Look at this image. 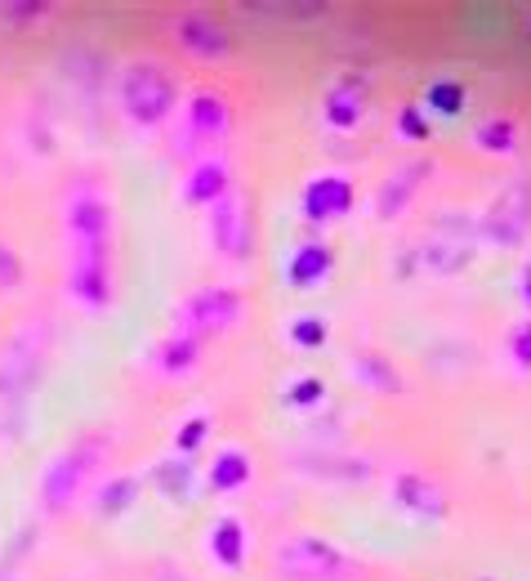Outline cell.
I'll use <instances>...</instances> for the list:
<instances>
[{
	"mask_svg": "<svg viewBox=\"0 0 531 581\" xmlns=\"http://www.w3.org/2000/svg\"><path fill=\"white\" fill-rule=\"evenodd\" d=\"M179 103V90H174V77L152 58H139L129 63L121 72V112L135 121V125H161L170 121Z\"/></svg>",
	"mask_w": 531,
	"mask_h": 581,
	"instance_id": "obj_1",
	"label": "cell"
},
{
	"mask_svg": "<svg viewBox=\"0 0 531 581\" xmlns=\"http://www.w3.org/2000/svg\"><path fill=\"white\" fill-rule=\"evenodd\" d=\"M273 568L286 581H358L362 577V568L344 550H336L330 541H317V537H291V541H282Z\"/></svg>",
	"mask_w": 531,
	"mask_h": 581,
	"instance_id": "obj_2",
	"label": "cell"
},
{
	"mask_svg": "<svg viewBox=\"0 0 531 581\" xmlns=\"http://www.w3.org/2000/svg\"><path fill=\"white\" fill-rule=\"evenodd\" d=\"M241 313V295L233 287H206L192 300H183V309L174 313V336H188L196 345H206L211 336H224Z\"/></svg>",
	"mask_w": 531,
	"mask_h": 581,
	"instance_id": "obj_3",
	"label": "cell"
},
{
	"mask_svg": "<svg viewBox=\"0 0 531 581\" xmlns=\"http://www.w3.org/2000/svg\"><path fill=\"white\" fill-rule=\"evenodd\" d=\"M527 233H531V183L518 179V183H509V188L500 192V198L483 211V220H478V237L492 242V246L513 250V246L527 242Z\"/></svg>",
	"mask_w": 531,
	"mask_h": 581,
	"instance_id": "obj_4",
	"label": "cell"
},
{
	"mask_svg": "<svg viewBox=\"0 0 531 581\" xmlns=\"http://www.w3.org/2000/svg\"><path fill=\"white\" fill-rule=\"evenodd\" d=\"M68 287L81 304L103 309L112 300V273H108V242H77V265L68 273Z\"/></svg>",
	"mask_w": 531,
	"mask_h": 581,
	"instance_id": "obj_5",
	"label": "cell"
},
{
	"mask_svg": "<svg viewBox=\"0 0 531 581\" xmlns=\"http://www.w3.org/2000/svg\"><path fill=\"white\" fill-rule=\"evenodd\" d=\"M353 202H358V192H353V183H349L344 175H317V179H308L304 192H300V211H304L308 224L344 220V215L353 211Z\"/></svg>",
	"mask_w": 531,
	"mask_h": 581,
	"instance_id": "obj_6",
	"label": "cell"
},
{
	"mask_svg": "<svg viewBox=\"0 0 531 581\" xmlns=\"http://www.w3.org/2000/svg\"><path fill=\"white\" fill-rule=\"evenodd\" d=\"M99 457H103V443L94 438V443H81V447H72L68 457H58V466L49 470V479H45V505L49 510H63L77 492H81V483H86V474L99 466Z\"/></svg>",
	"mask_w": 531,
	"mask_h": 581,
	"instance_id": "obj_7",
	"label": "cell"
},
{
	"mask_svg": "<svg viewBox=\"0 0 531 581\" xmlns=\"http://www.w3.org/2000/svg\"><path fill=\"white\" fill-rule=\"evenodd\" d=\"M211 242H215V250L228 255V260H246V255L255 250L250 215H246V206L233 198V192H228L224 202L211 206Z\"/></svg>",
	"mask_w": 531,
	"mask_h": 581,
	"instance_id": "obj_8",
	"label": "cell"
},
{
	"mask_svg": "<svg viewBox=\"0 0 531 581\" xmlns=\"http://www.w3.org/2000/svg\"><path fill=\"white\" fill-rule=\"evenodd\" d=\"M321 116L330 131H358V121L366 116V77L344 72L336 86L321 94Z\"/></svg>",
	"mask_w": 531,
	"mask_h": 581,
	"instance_id": "obj_9",
	"label": "cell"
},
{
	"mask_svg": "<svg viewBox=\"0 0 531 581\" xmlns=\"http://www.w3.org/2000/svg\"><path fill=\"white\" fill-rule=\"evenodd\" d=\"M174 36H179V45H183L192 58H224L228 45H233L228 32H224V23H215V19L202 14V10H188V14L179 19Z\"/></svg>",
	"mask_w": 531,
	"mask_h": 581,
	"instance_id": "obj_10",
	"label": "cell"
},
{
	"mask_svg": "<svg viewBox=\"0 0 531 581\" xmlns=\"http://www.w3.org/2000/svg\"><path fill=\"white\" fill-rule=\"evenodd\" d=\"M393 501L403 505L407 514H416V519H442L447 514V492L433 483V479H425V474H397L393 479Z\"/></svg>",
	"mask_w": 531,
	"mask_h": 581,
	"instance_id": "obj_11",
	"label": "cell"
},
{
	"mask_svg": "<svg viewBox=\"0 0 531 581\" xmlns=\"http://www.w3.org/2000/svg\"><path fill=\"white\" fill-rule=\"evenodd\" d=\"M233 192V170H228V161H219V157H202L192 170H188V183H183V198L192 202V206H215V202H224Z\"/></svg>",
	"mask_w": 531,
	"mask_h": 581,
	"instance_id": "obj_12",
	"label": "cell"
},
{
	"mask_svg": "<svg viewBox=\"0 0 531 581\" xmlns=\"http://www.w3.org/2000/svg\"><path fill=\"white\" fill-rule=\"evenodd\" d=\"M433 175V161L425 157V161H416V166H407L403 175H393V179H384L380 183V192H375V215L380 220H397L407 206H411V198H416V188L425 183Z\"/></svg>",
	"mask_w": 531,
	"mask_h": 581,
	"instance_id": "obj_13",
	"label": "cell"
},
{
	"mask_svg": "<svg viewBox=\"0 0 531 581\" xmlns=\"http://www.w3.org/2000/svg\"><path fill=\"white\" fill-rule=\"evenodd\" d=\"M183 121H188V135H192V139H224L233 112H228V103H224L219 94L206 90V94H192V99H188Z\"/></svg>",
	"mask_w": 531,
	"mask_h": 581,
	"instance_id": "obj_14",
	"label": "cell"
},
{
	"mask_svg": "<svg viewBox=\"0 0 531 581\" xmlns=\"http://www.w3.org/2000/svg\"><path fill=\"white\" fill-rule=\"evenodd\" d=\"M330 269H336V250H330L326 242H304L286 265V282L308 291V287H321L330 278Z\"/></svg>",
	"mask_w": 531,
	"mask_h": 581,
	"instance_id": "obj_15",
	"label": "cell"
},
{
	"mask_svg": "<svg viewBox=\"0 0 531 581\" xmlns=\"http://www.w3.org/2000/svg\"><path fill=\"white\" fill-rule=\"evenodd\" d=\"M420 260H425V269H433V273H460V269H470V260H474V237H470V233H464V237L438 233V237L425 242Z\"/></svg>",
	"mask_w": 531,
	"mask_h": 581,
	"instance_id": "obj_16",
	"label": "cell"
},
{
	"mask_svg": "<svg viewBox=\"0 0 531 581\" xmlns=\"http://www.w3.org/2000/svg\"><path fill=\"white\" fill-rule=\"evenodd\" d=\"M246 483H250V457H246V451H219L211 474H206V488L228 496V492H241Z\"/></svg>",
	"mask_w": 531,
	"mask_h": 581,
	"instance_id": "obj_17",
	"label": "cell"
},
{
	"mask_svg": "<svg viewBox=\"0 0 531 581\" xmlns=\"http://www.w3.org/2000/svg\"><path fill=\"white\" fill-rule=\"evenodd\" d=\"M353 371H358V380H366L380 394H403V376H397V367L384 354H371V349L353 354Z\"/></svg>",
	"mask_w": 531,
	"mask_h": 581,
	"instance_id": "obj_18",
	"label": "cell"
},
{
	"mask_svg": "<svg viewBox=\"0 0 531 581\" xmlns=\"http://www.w3.org/2000/svg\"><path fill=\"white\" fill-rule=\"evenodd\" d=\"M474 144H478L487 157H509V153L518 148V121H513V116H487V121H478Z\"/></svg>",
	"mask_w": 531,
	"mask_h": 581,
	"instance_id": "obj_19",
	"label": "cell"
},
{
	"mask_svg": "<svg viewBox=\"0 0 531 581\" xmlns=\"http://www.w3.org/2000/svg\"><path fill=\"white\" fill-rule=\"evenodd\" d=\"M211 555H215V563H224V568H241V559H246V528H241V519H219L215 528H211Z\"/></svg>",
	"mask_w": 531,
	"mask_h": 581,
	"instance_id": "obj_20",
	"label": "cell"
},
{
	"mask_svg": "<svg viewBox=\"0 0 531 581\" xmlns=\"http://www.w3.org/2000/svg\"><path fill=\"white\" fill-rule=\"evenodd\" d=\"M425 112H433V116H442V121H451V116H460L464 108H470V90H464L460 81H451V77H442V81H429V90H425V103H420Z\"/></svg>",
	"mask_w": 531,
	"mask_h": 581,
	"instance_id": "obj_21",
	"label": "cell"
},
{
	"mask_svg": "<svg viewBox=\"0 0 531 581\" xmlns=\"http://www.w3.org/2000/svg\"><path fill=\"white\" fill-rule=\"evenodd\" d=\"M196 358H202V345L188 340V336H166L161 349H157V367L166 376H188L196 367Z\"/></svg>",
	"mask_w": 531,
	"mask_h": 581,
	"instance_id": "obj_22",
	"label": "cell"
},
{
	"mask_svg": "<svg viewBox=\"0 0 531 581\" xmlns=\"http://www.w3.org/2000/svg\"><path fill=\"white\" fill-rule=\"evenodd\" d=\"M152 483H157L166 496H188V492H192V470H188L183 457H170V461H161V466L152 470Z\"/></svg>",
	"mask_w": 531,
	"mask_h": 581,
	"instance_id": "obj_23",
	"label": "cell"
},
{
	"mask_svg": "<svg viewBox=\"0 0 531 581\" xmlns=\"http://www.w3.org/2000/svg\"><path fill=\"white\" fill-rule=\"evenodd\" d=\"M135 496H139V479H129V474L108 479L99 488V510L103 514H121V510H129V501H135Z\"/></svg>",
	"mask_w": 531,
	"mask_h": 581,
	"instance_id": "obj_24",
	"label": "cell"
},
{
	"mask_svg": "<svg viewBox=\"0 0 531 581\" xmlns=\"http://www.w3.org/2000/svg\"><path fill=\"white\" fill-rule=\"evenodd\" d=\"M393 125H397V135L411 139V144H429V135H433V121H429V112L420 103L397 108V121Z\"/></svg>",
	"mask_w": 531,
	"mask_h": 581,
	"instance_id": "obj_25",
	"label": "cell"
},
{
	"mask_svg": "<svg viewBox=\"0 0 531 581\" xmlns=\"http://www.w3.org/2000/svg\"><path fill=\"white\" fill-rule=\"evenodd\" d=\"M326 336H330V322H326V317L304 313V317L291 322V345H295V349H321Z\"/></svg>",
	"mask_w": 531,
	"mask_h": 581,
	"instance_id": "obj_26",
	"label": "cell"
},
{
	"mask_svg": "<svg viewBox=\"0 0 531 581\" xmlns=\"http://www.w3.org/2000/svg\"><path fill=\"white\" fill-rule=\"evenodd\" d=\"M321 399H326V384L317 376H300L286 390V407H295V412H313V407H321Z\"/></svg>",
	"mask_w": 531,
	"mask_h": 581,
	"instance_id": "obj_27",
	"label": "cell"
},
{
	"mask_svg": "<svg viewBox=\"0 0 531 581\" xmlns=\"http://www.w3.org/2000/svg\"><path fill=\"white\" fill-rule=\"evenodd\" d=\"M206 438H211V421H206V416L183 421V425H179V434H174V457H192V451L202 447Z\"/></svg>",
	"mask_w": 531,
	"mask_h": 581,
	"instance_id": "obj_28",
	"label": "cell"
},
{
	"mask_svg": "<svg viewBox=\"0 0 531 581\" xmlns=\"http://www.w3.org/2000/svg\"><path fill=\"white\" fill-rule=\"evenodd\" d=\"M295 466H304V470H313V474H340V479H349V483H362V479L371 474L366 461H330V457H321V461H295Z\"/></svg>",
	"mask_w": 531,
	"mask_h": 581,
	"instance_id": "obj_29",
	"label": "cell"
},
{
	"mask_svg": "<svg viewBox=\"0 0 531 581\" xmlns=\"http://www.w3.org/2000/svg\"><path fill=\"white\" fill-rule=\"evenodd\" d=\"M505 349H509V362H513L522 376H531V317H522L518 327L509 332V345H505Z\"/></svg>",
	"mask_w": 531,
	"mask_h": 581,
	"instance_id": "obj_30",
	"label": "cell"
},
{
	"mask_svg": "<svg viewBox=\"0 0 531 581\" xmlns=\"http://www.w3.org/2000/svg\"><path fill=\"white\" fill-rule=\"evenodd\" d=\"M5 14H10L14 23H32V19L49 14V0H14V5H5Z\"/></svg>",
	"mask_w": 531,
	"mask_h": 581,
	"instance_id": "obj_31",
	"label": "cell"
},
{
	"mask_svg": "<svg viewBox=\"0 0 531 581\" xmlns=\"http://www.w3.org/2000/svg\"><path fill=\"white\" fill-rule=\"evenodd\" d=\"M19 278H23V269H19V260H14V250L0 246V287H14Z\"/></svg>",
	"mask_w": 531,
	"mask_h": 581,
	"instance_id": "obj_32",
	"label": "cell"
},
{
	"mask_svg": "<svg viewBox=\"0 0 531 581\" xmlns=\"http://www.w3.org/2000/svg\"><path fill=\"white\" fill-rule=\"evenodd\" d=\"M518 300H522V309H527V317H531V260H527L522 273H518Z\"/></svg>",
	"mask_w": 531,
	"mask_h": 581,
	"instance_id": "obj_33",
	"label": "cell"
},
{
	"mask_svg": "<svg viewBox=\"0 0 531 581\" xmlns=\"http://www.w3.org/2000/svg\"><path fill=\"white\" fill-rule=\"evenodd\" d=\"M527 36H531V23H527Z\"/></svg>",
	"mask_w": 531,
	"mask_h": 581,
	"instance_id": "obj_34",
	"label": "cell"
},
{
	"mask_svg": "<svg viewBox=\"0 0 531 581\" xmlns=\"http://www.w3.org/2000/svg\"><path fill=\"white\" fill-rule=\"evenodd\" d=\"M487 581H492V577H487Z\"/></svg>",
	"mask_w": 531,
	"mask_h": 581,
	"instance_id": "obj_35",
	"label": "cell"
}]
</instances>
